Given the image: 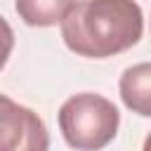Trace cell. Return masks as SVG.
Here are the masks:
<instances>
[{
    "mask_svg": "<svg viewBox=\"0 0 151 151\" xmlns=\"http://www.w3.org/2000/svg\"><path fill=\"white\" fill-rule=\"evenodd\" d=\"M59 24L73 54L109 59L142 40L144 12L134 0H78Z\"/></svg>",
    "mask_w": 151,
    "mask_h": 151,
    "instance_id": "obj_1",
    "label": "cell"
},
{
    "mask_svg": "<svg viewBox=\"0 0 151 151\" xmlns=\"http://www.w3.org/2000/svg\"><path fill=\"white\" fill-rule=\"evenodd\" d=\"M120 125L116 104L94 92L68 97L59 109V130L64 142L76 151H101L109 146Z\"/></svg>",
    "mask_w": 151,
    "mask_h": 151,
    "instance_id": "obj_2",
    "label": "cell"
},
{
    "mask_svg": "<svg viewBox=\"0 0 151 151\" xmlns=\"http://www.w3.org/2000/svg\"><path fill=\"white\" fill-rule=\"evenodd\" d=\"M50 132L45 120L28 106L0 94V151H47Z\"/></svg>",
    "mask_w": 151,
    "mask_h": 151,
    "instance_id": "obj_3",
    "label": "cell"
},
{
    "mask_svg": "<svg viewBox=\"0 0 151 151\" xmlns=\"http://www.w3.org/2000/svg\"><path fill=\"white\" fill-rule=\"evenodd\" d=\"M120 99L132 113H137L142 118L151 116V66L146 61L134 64L123 71Z\"/></svg>",
    "mask_w": 151,
    "mask_h": 151,
    "instance_id": "obj_4",
    "label": "cell"
},
{
    "mask_svg": "<svg viewBox=\"0 0 151 151\" xmlns=\"http://www.w3.org/2000/svg\"><path fill=\"white\" fill-rule=\"evenodd\" d=\"M73 2L76 0H17L14 9L26 26L47 28V26H57L73 7Z\"/></svg>",
    "mask_w": 151,
    "mask_h": 151,
    "instance_id": "obj_5",
    "label": "cell"
},
{
    "mask_svg": "<svg viewBox=\"0 0 151 151\" xmlns=\"http://www.w3.org/2000/svg\"><path fill=\"white\" fill-rule=\"evenodd\" d=\"M12 50H14V31H12V26L7 24V19L0 14V71L5 68Z\"/></svg>",
    "mask_w": 151,
    "mask_h": 151,
    "instance_id": "obj_6",
    "label": "cell"
}]
</instances>
